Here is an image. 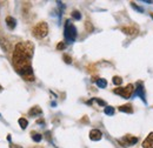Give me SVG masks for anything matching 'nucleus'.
I'll return each instance as SVG.
<instances>
[{"label": "nucleus", "mask_w": 153, "mask_h": 148, "mask_svg": "<svg viewBox=\"0 0 153 148\" xmlns=\"http://www.w3.org/2000/svg\"><path fill=\"white\" fill-rule=\"evenodd\" d=\"M102 138V133L99 130H92L90 132V139L92 141H99Z\"/></svg>", "instance_id": "obj_7"}, {"label": "nucleus", "mask_w": 153, "mask_h": 148, "mask_svg": "<svg viewBox=\"0 0 153 148\" xmlns=\"http://www.w3.org/2000/svg\"><path fill=\"white\" fill-rule=\"evenodd\" d=\"M143 147L144 148H153V132L149 134V136L144 140L143 142Z\"/></svg>", "instance_id": "obj_8"}, {"label": "nucleus", "mask_w": 153, "mask_h": 148, "mask_svg": "<svg viewBox=\"0 0 153 148\" xmlns=\"http://www.w3.org/2000/svg\"><path fill=\"white\" fill-rule=\"evenodd\" d=\"M18 122H19L20 127H21L22 130H25V128L28 126V122H27V120H26V119H24V118H20Z\"/></svg>", "instance_id": "obj_15"}, {"label": "nucleus", "mask_w": 153, "mask_h": 148, "mask_svg": "<svg viewBox=\"0 0 153 148\" xmlns=\"http://www.w3.org/2000/svg\"><path fill=\"white\" fill-rule=\"evenodd\" d=\"M151 17H152V19H153V13H151Z\"/></svg>", "instance_id": "obj_27"}, {"label": "nucleus", "mask_w": 153, "mask_h": 148, "mask_svg": "<svg viewBox=\"0 0 153 148\" xmlns=\"http://www.w3.org/2000/svg\"><path fill=\"white\" fill-rule=\"evenodd\" d=\"M41 114H42V111H41V108H39L38 106L31 108V111L28 112V115H31V116H37V115H41Z\"/></svg>", "instance_id": "obj_12"}, {"label": "nucleus", "mask_w": 153, "mask_h": 148, "mask_svg": "<svg viewBox=\"0 0 153 148\" xmlns=\"http://www.w3.org/2000/svg\"><path fill=\"white\" fill-rule=\"evenodd\" d=\"M113 84L117 86H120L123 84V79L120 76H113Z\"/></svg>", "instance_id": "obj_18"}, {"label": "nucleus", "mask_w": 153, "mask_h": 148, "mask_svg": "<svg viewBox=\"0 0 153 148\" xmlns=\"http://www.w3.org/2000/svg\"><path fill=\"white\" fill-rule=\"evenodd\" d=\"M113 92L115 94H118V95H120V96H123L124 99H128V98H131L132 96V94L134 92V86L132 84H128L126 87H117Z\"/></svg>", "instance_id": "obj_4"}, {"label": "nucleus", "mask_w": 153, "mask_h": 148, "mask_svg": "<svg viewBox=\"0 0 153 148\" xmlns=\"http://www.w3.org/2000/svg\"><path fill=\"white\" fill-rule=\"evenodd\" d=\"M5 22H6V25H7V27L10 30H14L16 26H17V20L13 18V17H7L6 20H5Z\"/></svg>", "instance_id": "obj_9"}, {"label": "nucleus", "mask_w": 153, "mask_h": 148, "mask_svg": "<svg viewBox=\"0 0 153 148\" xmlns=\"http://www.w3.org/2000/svg\"><path fill=\"white\" fill-rule=\"evenodd\" d=\"M62 58H64V60H65V62H66V64H71V62H72L71 56H68L67 54H64V56H62Z\"/></svg>", "instance_id": "obj_23"}, {"label": "nucleus", "mask_w": 153, "mask_h": 148, "mask_svg": "<svg viewBox=\"0 0 153 148\" xmlns=\"http://www.w3.org/2000/svg\"><path fill=\"white\" fill-rule=\"evenodd\" d=\"M86 30H87L88 32H92V31H93V26L91 25L90 21H86Z\"/></svg>", "instance_id": "obj_21"}, {"label": "nucleus", "mask_w": 153, "mask_h": 148, "mask_svg": "<svg viewBox=\"0 0 153 148\" xmlns=\"http://www.w3.org/2000/svg\"><path fill=\"white\" fill-rule=\"evenodd\" d=\"M94 101H97L99 105H101V106H106V102L105 101H102V100H100V99H94Z\"/></svg>", "instance_id": "obj_24"}, {"label": "nucleus", "mask_w": 153, "mask_h": 148, "mask_svg": "<svg viewBox=\"0 0 153 148\" xmlns=\"http://www.w3.org/2000/svg\"><path fill=\"white\" fill-rule=\"evenodd\" d=\"M119 111L120 112H125V113H130V114H132L133 113V110H132V105H123V106H120L119 107Z\"/></svg>", "instance_id": "obj_13"}, {"label": "nucleus", "mask_w": 153, "mask_h": 148, "mask_svg": "<svg viewBox=\"0 0 153 148\" xmlns=\"http://www.w3.org/2000/svg\"><path fill=\"white\" fill-rule=\"evenodd\" d=\"M32 139H33V141H36V142H40L41 139H42V135L39 134V133H32Z\"/></svg>", "instance_id": "obj_17"}, {"label": "nucleus", "mask_w": 153, "mask_h": 148, "mask_svg": "<svg viewBox=\"0 0 153 148\" xmlns=\"http://www.w3.org/2000/svg\"><path fill=\"white\" fill-rule=\"evenodd\" d=\"M0 46H1V48L4 50V52H8L10 48H11L10 42H8L5 38H0Z\"/></svg>", "instance_id": "obj_11"}, {"label": "nucleus", "mask_w": 153, "mask_h": 148, "mask_svg": "<svg viewBox=\"0 0 153 148\" xmlns=\"http://www.w3.org/2000/svg\"><path fill=\"white\" fill-rule=\"evenodd\" d=\"M64 37L68 44L74 42V40L76 39V28L71 20H66L65 28H64Z\"/></svg>", "instance_id": "obj_2"}, {"label": "nucleus", "mask_w": 153, "mask_h": 148, "mask_svg": "<svg viewBox=\"0 0 153 148\" xmlns=\"http://www.w3.org/2000/svg\"><path fill=\"white\" fill-rule=\"evenodd\" d=\"M66 48V45L64 44V42H59L57 45V50H59V51H61V50H65Z\"/></svg>", "instance_id": "obj_22"}, {"label": "nucleus", "mask_w": 153, "mask_h": 148, "mask_svg": "<svg viewBox=\"0 0 153 148\" xmlns=\"http://www.w3.org/2000/svg\"><path fill=\"white\" fill-rule=\"evenodd\" d=\"M1 90H2V87H1V86H0V91H1Z\"/></svg>", "instance_id": "obj_28"}, {"label": "nucleus", "mask_w": 153, "mask_h": 148, "mask_svg": "<svg viewBox=\"0 0 153 148\" xmlns=\"http://www.w3.org/2000/svg\"><path fill=\"white\" fill-rule=\"evenodd\" d=\"M97 86L100 87V88H105L107 86V81L105 79H98L97 80Z\"/></svg>", "instance_id": "obj_14"}, {"label": "nucleus", "mask_w": 153, "mask_h": 148, "mask_svg": "<svg viewBox=\"0 0 153 148\" xmlns=\"http://www.w3.org/2000/svg\"><path fill=\"white\" fill-rule=\"evenodd\" d=\"M119 142L124 146V147H130V146H133L138 142V138L132 136V135H126L124 136L121 140H119Z\"/></svg>", "instance_id": "obj_5"}, {"label": "nucleus", "mask_w": 153, "mask_h": 148, "mask_svg": "<svg viewBox=\"0 0 153 148\" xmlns=\"http://www.w3.org/2000/svg\"><path fill=\"white\" fill-rule=\"evenodd\" d=\"M145 4H153V0H144Z\"/></svg>", "instance_id": "obj_25"}, {"label": "nucleus", "mask_w": 153, "mask_h": 148, "mask_svg": "<svg viewBox=\"0 0 153 148\" xmlns=\"http://www.w3.org/2000/svg\"><path fill=\"white\" fill-rule=\"evenodd\" d=\"M104 112H105L106 115H113V114H114V108H113L112 106H106Z\"/></svg>", "instance_id": "obj_16"}, {"label": "nucleus", "mask_w": 153, "mask_h": 148, "mask_svg": "<svg viewBox=\"0 0 153 148\" xmlns=\"http://www.w3.org/2000/svg\"><path fill=\"white\" fill-rule=\"evenodd\" d=\"M121 32H124L127 36H134L138 33V30L134 27H121Z\"/></svg>", "instance_id": "obj_10"}, {"label": "nucleus", "mask_w": 153, "mask_h": 148, "mask_svg": "<svg viewBox=\"0 0 153 148\" xmlns=\"http://www.w3.org/2000/svg\"><path fill=\"white\" fill-rule=\"evenodd\" d=\"M34 46L32 42L26 41V42H19L16 45L14 51H13V66L16 71L27 81H33L34 75H33V68H32V56H33Z\"/></svg>", "instance_id": "obj_1"}, {"label": "nucleus", "mask_w": 153, "mask_h": 148, "mask_svg": "<svg viewBox=\"0 0 153 148\" xmlns=\"http://www.w3.org/2000/svg\"><path fill=\"white\" fill-rule=\"evenodd\" d=\"M135 92H137V95H138V96H139L144 102H146L145 90H144V85H143V82H141V81L137 82V90H135Z\"/></svg>", "instance_id": "obj_6"}, {"label": "nucleus", "mask_w": 153, "mask_h": 148, "mask_svg": "<svg viewBox=\"0 0 153 148\" xmlns=\"http://www.w3.org/2000/svg\"><path fill=\"white\" fill-rule=\"evenodd\" d=\"M131 6L133 7L135 11H138V12H140V13H143V12H144V8H143V7H139V6H137L134 2H131Z\"/></svg>", "instance_id": "obj_20"}, {"label": "nucleus", "mask_w": 153, "mask_h": 148, "mask_svg": "<svg viewBox=\"0 0 153 148\" xmlns=\"http://www.w3.org/2000/svg\"><path fill=\"white\" fill-rule=\"evenodd\" d=\"M11 148H20L19 146H17V145H12V146H11Z\"/></svg>", "instance_id": "obj_26"}, {"label": "nucleus", "mask_w": 153, "mask_h": 148, "mask_svg": "<svg viewBox=\"0 0 153 148\" xmlns=\"http://www.w3.org/2000/svg\"><path fill=\"white\" fill-rule=\"evenodd\" d=\"M72 18L74 19V20H80V19H81L80 12H79V11H73V12H72Z\"/></svg>", "instance_id": "obj_19"}, {"label": "nucleus", "mask_w": 153, "mask_h": 148, "mask_svg": "<svg viewBox=\"0 0 153 148\" xmlns=\"http://www.w3.org/2000/svg\"><path fill=\"white\" fill-rule=\"evenodd\" d=\"M33 36L36 38H38V39H42V38H45L47 36V33H48V26H47V24L45 22V21H42V22H39L34 27H33Z\"/></svg>", "instance_id": "obj_3"}]
</instances>
